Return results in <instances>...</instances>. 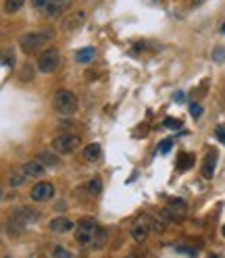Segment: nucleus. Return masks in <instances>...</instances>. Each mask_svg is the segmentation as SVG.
Listing matches in <instances>:
<instances>
[{"instance_id": "8", "label": "nucleus", "mask_w": 225, "mask_h": 258, "mask_svg": "<svg viewBox=\"0 0 225 258\" xmlns=\"http://www.w3.org/2000/svg\"><path fill=\"white\" fill-rule=\"evenodd\" d=\"M86 19H88V13L79 8V11L69 13V15L63 19V23H60V29H63L65 34H71V32H75V29H79L81 25H84Z\"/></svg>"}, {"instance_id": "17", "label": "nucleus", "mask_w": 225, "mask_h": 258, "mask_svg": "<svg viewBox=\"0 0 225 258\" xmlns=\"http://www.w3.org/2000/svg\"><path fill=\"white\" fill-rule=\"evenodd\" d=\"M100 146L98 144H90V146H86L84 148V158L86 161H90V163H96L98 158H100Z\"/></svg>"}, {"instance_id": "32", "label": "nucleus", "mask_w": 225, "mask_h": 258, "mask_svg": "<svg viewBox=\"0 0 225 258\" xmlns=\"http://www.w3.org/2000/svg\"><path fill=\"white\" fill-rule=\"evenodd\" d=\"M223 237H225V225H223Z\"/></svg>"}, {"instance_id": "33", "label": "nucleus", "mask_w": 225, "mask_h": 258, "mask_svg": "<svg viewBox=\"0 0 225 258\" xmlns=\"http://www.w3.org/2000/svg\"><path fill=\"white\" fill-rule=\"evenodd\" d=\"M125 258H136V256H125Z\"/></svg>"}, {"instance_id": "27", "label": "nucleus", "mask_w": 225, "mask_h": 258, "mask_svg": "<svg viewBox=\"0 0 225 258\" xmlns=\"http://www.w3.org/2000/svg\"><path fill=\"white\" fill-rule=\"evenodd\" d=\"M215 137L225 146V125H217L215 127Z\"/></svg>"}, {"instance_id": "10", "label": "nucleus", "mask_w": 225, "mask_h": 258, "mask_svg": "<svg viewBox=\"0 0 225 258\" xmlns=\"http://www.w3.org/2000/svg\"><path fill=\"white\" fill-rule=\"evenodd\" d=\"M186 211H188V204H186V200H181V198H171L167 202V216L171 221L181 219V216L186 215Z\"/></svg>"}, {"instance_id": "16", "label": "nucleus", "mask_w": 225, "mask_h": 258, "mask_svg": "<svg viewBox=\"0 0 225 258\" xmlns=\"http://www.w3.org/2000/svg\"><path fill=\"white\" fill-rule=\"evenodd\" d=\"M94 56H96L94 48H81V50L75 52V61H77L79 65H88V63L94 61Z\"/></svg>"}, {"instance_id": "35", "label": "nucleus", "mask_w": 225, "mask_h": 258, "mask_svg": "<svg viewBox=\"0 0 225 258\" xmlns=\"http://www.w3.org/2000/svg\"><path fill=\"white\" fill-rule=\"evenodd\" d=\"M0 196H2V192H0Z\"/></svg>"}, {"instance_id": "31", "label": "nucleus", "mask_w": 225, "mask_h": 258, "mask_svg": "<svg viewBox=\"0 0 225 258\" xmlns=\"http://www.w3.org/2000/svg\"><path fill=\"white\" fill-rule=\"evenodd\" d=\"M221 34H225V23H223V25H221Z\"/></svg>"}, {"instance_id": "12", "label": "nucleus", "mask_w": 225, "mask_h": 258, "mask_svg": "<svg viewBox=\"0 0 225 258\" xmlns=\"http://www.w3.org/2000/svg\"><path fill=\"white\" fill-rule=\"evenodd\" d=\"M50 231H53V233H67V231H71V229H73V221H71V219H67V216H56V219H53V221H50Z\"/></svg>"}, {"instance_id": "6", "label": "nucleus", "mask_w": 225, "mask_h": 258, "mask_svg": "<svg viewBox=\"0 0 225 258\" xmlns=\"http://www.w3.org/2000/svg\"><path fill=\"white\" fill-rule=\"evenodd\" d=\"M96 221L92 219H84L79 221L77 229H75V242L79 246H92V235H94V229H96Z\"/></svg>"}, {"instance_id": "30", "label": "nucleus", "mask_w": 225, "mask_h": 258, "mask_svg": "<svg viewBox=\"0 0 225 258\" xmlns=\"http://www.w3.org/2000/svg\"><path fill=\"white\" fill-rule=\"evenodd\" d=\"M177 252H183V254H190V256H196V252H194V250H190V248H177Z\"/></svg>"}, {"instance_id": "36", "label": "nucleus", "mask_w": 225, "mask_h": 258, "mask_svg": "<svg viewBox=\"0 0 225 258\" xmlns=\"http://www.w3.org/2000/svg\"><path fill=\"white\" fill-rule=\"evenodd\" d=\"M4 258H8V256H4Z\"/></svg>"}, {"instance_id": "25", "label": "nucleus", "mask_w": 225, "mask_h": 258, "mask_svg": "<svg viewBox=\"0 0 225 258\" xmlns=\"http://www.w3.org/2000/svg\"><path fill=\"white\" fill-rule=\"evenodd\" d=\"M53 256H55V258H73V256H71V252L65 250L63 246H56V248H55V252H53Z\"/></svg>"}, {"instance_id": "19", "label": "nucleus", "mask_w": 225, "mask_h": 258, "mask_svg": "<svg viewBox=\"0 0 225 258\" xmlns=\"http://www.w3.org/2000/svg\"><path fill=\"white\" fill-rule=\"evenodd\" d=\"M86 192L90 196H98L102 192V181H100V177H94V179H90L86 183Z\"/></svg>"}, {"instance_id": "34", "label": "nucleus", "mask_w": 225, "mask_h": 258, "mask_svg": "<svg viewBox=\"0 0 225 258\" xmlns=\"http://www.w3.org/2000/svg\"><path fill=\"white\" fill-rule=\"evenodd\" d=\"M211 258H217V256H211Z\"/></svg>"}, {"instance_id": "1", "label": "nucleus", "mask_w": 225, "mask_h": 258, "mask_svg": "<svg viewBox=\"0 0 225 258\" xmlns=\"http://www.w3.org/2000/svg\"><path fill=\"white\" fill-rule=\"evenodd\" d=\"M53 104H55V111L63 117H69L77 111V98L71 90H58L53 98Z\"/></svg>"}, {"instance_id": "9", "label": "nucleus", "mask_w": 225, "mask_h": 258, "mask_svg": "<svg viewBox=\"0 0 225 258\" xmlns=\"http://www.w3.org/2000/svg\"><path fill=\"white\" fill-rule=\"evenodd\" d=\"M29 196H32L34 202H46V200H50V198L55 196V185L50 183V181H38L32 187Z\"/></svg>"}, {"instance_id": "4", "label": "nucleus", "mask_w": 225, "mask_h": 258, "mask_svg": "<svg viewBox=\"0 0 225 258\" xmlns=\"http://www.w3.org/2000/svg\"><path fill=\"white\" fill-rule=\"evenodd\" d=\"M79 146V137L73 133H60L53 140V148L58 154H71Z\"/></svg>"}, {"instance_id": "26", "label": "nucleus", "mask_w": 225, "mask_h": 258, "mask_svg": "<svg viewBox=\"0 0 225 258\" xmlns=\"http://www.w3.org/2000/svg\"><path fill=\"white\" fill-rule=\"evenodd\" d=\"M171 148H173V140L169 137V140H163V142H161V146H159V152H161V154H167V152L171 150Z\"/></svg>"}, {"instance_id": "7", "label": "nucleus", "mask_w": 225, "mask_h": 258, "mask_svg": "<svg viewBox=\"0 0 225 258\" xmlns=\"http://www.w3.org/2000/svg\"><path fill=\"white\" fill-rule=\"evenodd\" d=\"M38 219V215L32 211V208H27V206H21V208H17V211H13L11 215V227L15 225L19 231H23V227L29 225L32 221Z\"/></svg>"}, {"instance_id": "3", "label": "nucleus", "mask_w": 225, "mask_h": 258, "mask_svg": "<svg viewBox=\"0 0 225 258\" xmlns=\"http://www.w3.org/2000/svg\"><path fill=\"white\" fill-rule=\"evenodd\" d=\"M58 63H60V54L56 48H46V50L40 52L38 56V69L42 73H53L58 69Z\"/></svg>"}, {"instance_id": "18", "label": "nucleus", "mask_w": 225, "mask_h": 258, "mask_svg": "<svg viewBox=\"0 0 225 258\" xmlns=\"http://www.w3.org/2000/svg\"><path fill=\"white\" fill-rule=\"evenodd\" d=\"M192 165H194V154H190V152L179 154V161H177V169H179V171H188Z\"/></svg>"}, {"instance_id": "29", "label": "nucleus", "mask_w": 225, "mask_h": 258, "mask_svg": "<svg viewBox=\"0 0 225 258\" xmlns=\"http://www.w3.org/2000/svg\"><path fill=\"white\" fill-rule=\"evenodd\" d=\"M165 127H169V129H179L181 127V121H177V119H165V123H163Z\"/></svg>"}, {"instance_id": "15", "label": "nucleus", "mask_w": 225, "mask_h": 258, "mask_svg": "<svg viewBox=\"0 0 225 258\" xmlns=\"http://www.w3.org/2000/svg\"><path fill=\"white\" fill-rule=\"evenodd\" d=\"M148 233H150V225H146V223H134L131 225V231H129V235L134 237L136 242H144Z\"/></svg>"}, {"instance_id": "2", "label": "nucleus", "mask_w": 225, "mask_h": 258, "mask_svg": "<svg viewBox=\"0 0 225 258\" xmlns=\"http://www.w3.org/2000/svg\"><path fill=\"white\" fill-rule=\"evenodd\" d=\"M53 38V34L50 32H29V34H23L21 38H19V46H21V50L25 54H34L36 50H40L46 40Z\"/></svg>"}, {"instance_id": "11", "label": "nucleus", "mask_w": 225, "mask_h": 258, "mask_svg": "<svg viewBox=\"0 0 225 258\" xmlns=\"http://www.w3.org/2000/svg\"><path fill=\"white\" fill-rule=\"evenodd\" d=\"M215 167H217V152L211 150L202 161V177L204 179H213L215 175Z\"/></svg>"}, {"instance_id": "21", "label": "nucleus", "mask_w": 225, "mask_h": 258, "mask_svg": "<svg viewBox=\"0 0 225 258\" xmlns=\"http://www.w3.org/2000/svg\"><path fill=\"white\" fill-rule=\"evenodd\" d=\"M23 4H25V0H4V13L13 15L19 8H23Z\"/></svg>"}, {"instance_id": "5", "label": "nucleus", "mask_w": 225, "mask_h": 258, "mask_svg": "<svg viewBox=\"0 0 225 258\" xmlns=\"http://www.w3.org/2000/svg\"><path fill=\"white\" fill-rule=\"evenodd\" d=\"M71 0H32V4L36 8H40L42 13H46L48 17H56L63 13V8H67V4Z\"/></svg>"}, {"instance_id": "24", "label": "nucleus", "mask_w": 225, "mask_h": 258, "mask_svg": "<svg viewBox=\"0 0 225 258\" xmlns=\"http://www.w3.org/2000/svg\"><path fill=\"white\" fill-rule=\"evenodd\" d=\"M25 179H27V177H25V175H23V171H21V173H15V175H11V179H8V183H11L13 187H17V185H21Z\"/></svg>"}, {"instance_id": "14", "label": "nucleus", "mask_w": 225, "mask_h": 258, "mask_svg": "<svg viewBox=\"0 0 225 258\" xmlns=\"http://www.w3.org/2000/svg\"><path fill=\"white\" fill-rule=\"evenodd\" d=\"M107 240H109V231L102 225H96L94 235H92V246H94L96 250H100V248L107 246Z\"/></svg>"}, {"instance_id": "28", "label": "nucleus", "mask_w": 225, "mask_h": 258, "mask_svg": "<svg viewBox=\"0 0 225 258\" xmlns=\"http://www.w3.org/2000/svg\"><path fill=\"white\" fill-rule=\"evenodd\" d=\"M190 115H192L194 119H200V115H202V106L196 104V102H192V104H190Z\"/></svg>"}, {"instance_id": "22", "label": "nucleus", "mask_w": 225, "mask_h": 258, "mask_svg": "<svg viewBox=\"0 0 225 258\" xmlns=\"http://www.w3.org/2000/svg\"><path fill=\"white\" fill-rule=\"evenodd\" d=\"M146 221L150 223V229H152V231H157V233H163V231L167 229V227H165V221H159V219H150V216H146Z\"/></svg>"}, {"instance_id": "13", "label": "nucleus", "mask_w": 225, "mask_h": 258, "mask_svg": "<svg viewBox=\"0 0 225 258\" xmlns=\"http://www.w3.org/2000/svg\"><path fill=\"white\" fill-rule=\"evenodd\" d=\"M21 171H23L25 177H42L44 171H46V167H44L42 163H40L38 158H34V161H29V163L23 165Z\"/></svg>"}, {"instance_id": "23", "label": "nucleus", "mask_w": 225, "mask_h": 258, "mask_svg": "<svg viewBox=\"0 0 225 258\" xmlns=\"http://www.w3.org/2000/svg\"><path fill=\"white\" fill-rule=\"evenodd\" d=\"M213 61L215 63H223L225 61V46H219L213 50Z\"/></svg>"}, {"instance_id": "20", "label": "nucleus", "mask_w": 225, "mask_h": 258, "mask_svg": "<svg viewBox=\"0 0 225 258\" xmlns=\"http://www.w3.org/2000/svg\"><path fill=\"white\" fill-rule=\"evenodd\" d=\"M38 161L42 163L44 167H55V165H58V158H56V154H53V152H40V154H38Z\"/></svg>"}]
</instances>
